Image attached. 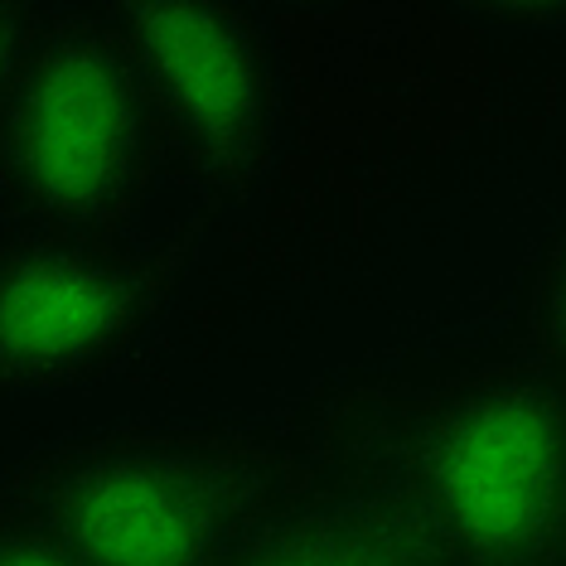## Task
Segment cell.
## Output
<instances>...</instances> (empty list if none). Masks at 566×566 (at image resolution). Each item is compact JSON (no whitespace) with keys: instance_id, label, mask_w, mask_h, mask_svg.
Wrapping results in <instances>:
<instances>
[{"instance_id":"4","label":"cell","mask_w":566,"mask_h":566,"mask_svg":"<svg viewBox=\"0 0 566 566\" xmlns=\"http://www.w3.org/2000/svg\"><path fill=\"white\" fill-rule=\"evenodd\" d=\"M150 136L213 199H248L276 150V69L248 6H107Z\"/></svg>"},{"instance_id":"8","label":"cell","mask_w":566,"mask_h":566,"mask_svg":"<svg viewBox=\"0 0 566 566\" xmlns=\"http://www.w3.org/2000/svg\"><path fill=\"white\" fill-rule=\"evenodd\" d=\"M40 24H44V10L34 6H0V117L10 107V93L20 83V69L30 59L34 40H40Z\"/></svg>"},{"instance_id":"2","label":"cell","mask_w":566,"mask_h":566,"mask_svg":"<svg viewBox=\"0 0 566 566\" xmlns=\"http://www.w3.org/2000/svg\"><path fill=\"white\" fill-rule=\"evenodd\" d=\"M392 494L436 566H543L566 552V388L533 364L450 388L411 427Z\"/></svg>"},{"instance_id":"1","label":"cell","mask_w":566,"mask_h":566,"mask_svg":"<svg viewBox=\"0 0 566 566\" xmlns=\"http://www.w3.org/2000/svg\"><path fill=\"white\" fill-rule=\"evenodd\" d=\"M272 460L233 431H126L34 455L0 509L78 566H209L266 518Z\"/></svg>"},{"instance_id":"3","label":"cell","mask_w":566,"mask_h":566,"mask_svg":"<svg viewBox=\"0 0 566 566\" xmlns=\"http://www.w3.org/2000/svg\"><path fill=\"white\" fill-rule=\"evenodd\" d=\"M150 160L136 69L102 15L44 10L0 117V203L40 233L107 238Z\"/></svg>"},{"instance_id":"9","label":"cell","mask_w":566,"mask_h":566,"mask_svg":"<svg viewBox=\"0 0 566 566\" xmlns=\"http://www.w3.org/2000/svg\"><path fill=\"white\" fill-rule=\"evenodd\" d=\"M0 566H78L44 527L0 509Z\"/></svg>"},{"instance_id":"5","label":"cell","mask_w":566,"mask_h":566,"mask_svg":"<svg viewBox=\"0 0 566 566\" xmlns=\"http://www.w3.org/2000/svg\"><path fill=\"white\" fill-rule=\"evenodd\" d=\"M156 272L87 233L0 238V392L102 378L156 315Z\"/></svg>"},{"instance_id":"7","label":"cell","mask_w":566,"mask_h":566,"mask_svg":"<svg viewBox=\"0 0 566 566\" xmlns=\"http://www.w3.org/2000/svg\"><path fill=\"white\" fill-rule=\"evenodd\" d=\"M527 344L552 373H566V223L543 252V266L527 291Z\"/></svg>"},{"instance_id":"6","label":"cell","mask_w":566,"mask_h":566,"mask_svg":"<svg viewBox=\"0 0 566 566\" xmlns=\"http://www.w3.org/2000/svg\"><path fill=\"white\" fill-rule=\"evenodd\" d=\"M209 566H436L392 489L262 518Z\"/></svg>"}]
</instances>
